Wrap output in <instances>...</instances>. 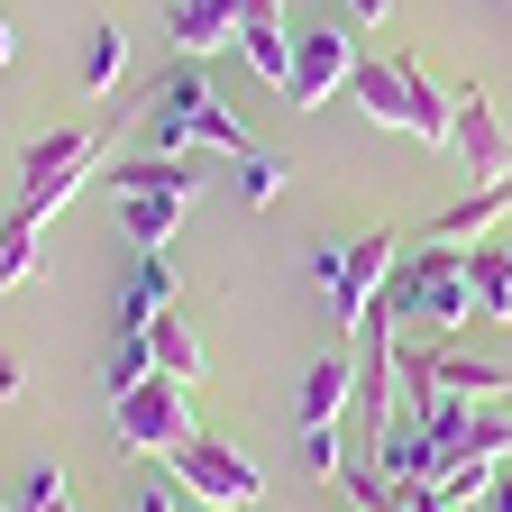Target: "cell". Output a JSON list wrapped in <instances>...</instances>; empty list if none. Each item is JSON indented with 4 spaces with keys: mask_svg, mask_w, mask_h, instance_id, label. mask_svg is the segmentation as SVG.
<instances>
[{
    "mask_svg": "<svg viewBox=\"0 0 512 512\" xmlns=\"http://www.w3.org/2000/svg\"><path fill=\"white\" fill-rule=\"evenodd\" d=\"M375 320L394 339H439V330L485 320L476 311V284H467V247H439V238L403 247V266L384 275V293H375Z\"/></svg>",
    "mask_w": 512,
    "mask_h": 512,
    "instance_id": "6da1fadb",
    "label": "cell"
},
{
    "mask_svg": "<svg viewBox=\"0 0 512 512\" xmlns=\"http://www.w3.org/2000/svg\"><path fill=\"white\" fill-rule=\"evenodd\" d=\"M138 128H147V156H192V147H211V156H256L247 119H238L202 74H192V64H174V74H156V83H147Z\"/></svg>",
    "mask_w": 512,
    "mask_h": 512,
    "instance_id": "7a4b0ae2",
    "label": "cell"
},
{
    "mask_svg": "<svg viewBox=\"0 0 512 512\" xmlns=\"http://www.w3.org/2000/svg\"><path fill=\"white\" fill-rule=\"evenodd\" d=\"M348 101H357L375 128H403V138H421V147H448V138H458L448 83L430 74L421 55H357V74H348Z\"/></svg>",
    "mask_w": 512,
    "mask_h": 512,
    "instance_id": "3957f363",
    "label": "cell"
},
{
    "mask_svg": "<svg viewBox=\"0 0 512 512\" xmlns=\"http://www.w3.org/2000/svg\"><path fill=\"white\" fill-rule=\"evenodd\" d=\"M110 202H119L128 247H138V256H165L174 229H183V211L202 202V165H192V156H138V165L110 174Z\"/></svg>",
    "mask_w": 512,
    "mask_h": 512,
    "instance_id": "277c9868",
    "label": "cell"
},
{
    "mask_svg": "<svg viewBox=\"0 0 512 512\" xmlns=\"http://www.w3.org/2000/svg\"><path fill=\"white\" fill-rule=\"evenodd\" d=\"M394 266H403L394 229H366V238H348V247H311V284L330 293V311H339L348 339L375 320V293H384V275H394Z\"/></svg>",
    "mask_w": 512,
    "mask_h": 512,
    "instance_id": "5b68a950",
    "label": "cell"
},
{
    "mask_svg": "<svg viewBox=\"0 0 512 512\" xmlns=\"http://www.w3.org/2000/svg\"><path fill=\"white\" fill-rule=\"evenodd\" d=\"M101 147H110L101 128H46V138H28V156H19V183H28V192H19V220H37V229H46V220H55V211L92 183Z\"/></svg>",
    "mask_w": 512,
    "mask_h": 512,
    "instance_id": "8992f818",
    "label": "cell"
},
{
    "mask_svg": "<svg viewBox=\"0 0 512 512\" xmlns=\"http://www.w3.org/2000/svg\"><path fill=\"white\" fill-rule=\"evenodd\" d=\"M110 421H119V439L138 448V458H165V467H174L183 439H202L192 430V384H174V375H147L138 394H119Z\"/></svg>",
    "mask_w": 512,
    "mask_h": 512,
    "instance_id": "52a82bcc",
    "label": "cell"
},
{
    "mask_svg": "<svg viewBox=\"0 0 512 512\" xmlns=\"http://www.w3.org/2000/svg\"><path fill=\"white\" fill-rule=\"evenodd\" d=\"M357 74V19H293V110H320Z\"/></svg>",
    "mask_w": 512,
    "mask_h": 512,
    "instance_id": "ba28073f",
    "label": "cell"
},
{
    "mask_svg": "<svg viewBox=\"0 0 512 512\" xmlns=\"http://www.w3.org/2000/svg\"><path fill=\"white\" fill-rule=\"evenodd\" d=\"M174 485H183L192 503H211V512H247L256 494H266V476H256L229 439H183V448H174Z\"/></svg>",
    "mask_w": 512,
    "mask_h": 512,
    "instance_id": "9c48e42d",
    "label": "cell"
},
{
    "mask_svg": "<svg viewBox=\"0 0 512 512\" xmlns=\"http://www.w3.org/2000/svg\"><path fill=\"white\" fill-rule=\"evenodd\" d=\"M448 110H458V138H448V147L467 156V174H476V183H503V174H512V138H503L485 83H448Z\"/></svg>",
    "mask_w": 512,
    "mask_h": 512,
    "instance_id": "30bf717a",
    "label": "cell"
},
{
    "mask_svg": "<svg viewBox=\"0 0 512 512\" xmlns=\"http://www.w3.org/2000/svg\"><path fill=\"white\" fill-rule=\"evenodd\" d=\"M238 55L275 92H293V10H284V0H247V10H238Z\"/></svg>",
    "mask_w": 512,
    "mask_h": 512,
    "instance_id": "8fae6325",
    "label": "cell"
},
{
    "mask_svg": "<svg viewBox=\"0 0 512 512\" xmlns=\"http://www.w3.org/2000/svg\"><path fill=\"white\" fill-rule=\"evenodd\" d=\"M503 220H512V174H503V183H476V192H458V202H448V211L430 220V238H439V247H485Z\"/></svg>",
    "mask_w": 512,
    "mask_h": 512,
    "instance_id": "7c38bea8",
    "label": "cell"
},
{
    "mask_svg": "<svg viewBox=\"0 0 512 512\" xmlns=\"http://www.w3.org/2000/svg\"><path fill=\"white\" fill-rule=\"evenodd\" d=\"M238 10H247V0H174V10H165L174 55L192 64V55H220V46H238Z\"/></svg>",
    "mask_w": 512,
    "mask_h": 512,
    "instance_id": "4fadbf2b",
    "label": "cell"
},
{
    "mask_svg": "<svg viewBox=\"0 0 512 512\" xmlns=\"http://www.w3.org/2000/svg\"><path fill=\"white\" fill-rule=\"evenodd\" d=\"M302 430H320V421H348L357 412V348H330V357H311V375H302Z\"/></svg>",
    "mask_w": 512,
    "mask_h": 512,
    "instance_id": "5bb4252c",
    "label": "cell"
},
{
    "mask_svg": "<svg viewBox=\"0 0 512 512\" xmlns=\"http://www.w3.org/2000/svg\"><path fill=\"white\" fill-rule=\"evenodd\" d=\"M375 467L394 476V485H439V467H448V458H439V439L403 412V421H384V430H375Z\"/></svg>",
    "mask_w": 512,
    "mask_h": 512,
    "instance_id": "9a60e30c",
    "label": "cell"
},
{
    "mask_svg": "<svg viewBox=\"0 0 512 512\" xmlns=\"http://www.w3.org/2000/svg\"><path fill=\"white\" fill-rule=\"evenodd\" d=\"M174 293H183L174 256H138V275H128V293H119V330H147V320H165Z\"/></svg>",
    "mask_w": 512,
    "mask_h": 512,
    "instance_id": "2e32d148",
    "label": "cell"
},
{
    "mask_svg": "<svg viewBox=\"0 0 512 512\" xmlns=\"http://www.w3.org/2000/svg\"><path fill=\"white\" fill-rule=\"evenodd\" d=\"M467 284H476V311L512 330V247H494V238L467 247Z\"/></svg>",
    "mask_w": 512,
    "mask_h": 512,
    "instance_id": "e0dca14e",
    "label": "cell"
},
{
    "mask_svg": "<svg viewBox=\"0 0 512 512\" xmlns=\"http://www.w3.org/2000/svg\"><path fill=\"white\" fill-rule=\"evenodd\" d=\"M147 375H156V339H147V330H110V357H101V394L119 403V394H138Z\"/></svg>",
    "mask_w": 512,
    "mask_h": 512,
    "instance_id": "ac0fdd59",
    "label": "cell"
},
{
    "mask_svg": "<svg viewBox=\"0 0 512 512\" xmlns=\"http://www.w3.org/2000/svg\"><path fill=\"white\" fill-rule=\"evenodd\" d=\"M147 339H156V375H174V384H202V339L183 330V311H165V320H147Z\"/></svg>",
    "mask_w": 512,
    "mask_h": 512,
    "instance_id": "d6986e66",
    "label": "cell"
},
{
    "mask_svg": "<svg viewBox=\"0 0 512 512\" xmlns=\"http://www.w3.org/2000/svg\"><path fill=\"white\" fill-rule=\"evenodd\" d=\"M119 74H128V37H119V28H110V19H101V28H92V37H83V92H92V101H101V92H110V83H119Z\"/></svg>",
    "mask_w": 512,
    "mask_h": 512,
    "instance_id": "ffe728a7",
    "label": "cell"
},
{
    "mask_svg": "<svg viewBox=\"0 0 512 512\" xmlns=\"http://www.w3.org/2000/svg\"><path fill=\"white\" fill-rule=\"evenodd\" d=\"M284 183H293L284 156H266V147L238 156V202H247V211H275V202H284Z\"/></svg>",
    "mask_w": 512,
    "mask_h": 512,
    "instance_id": "44dd1931",
    "label": "cell"
},
{
    "mask_svg": "<svg viewBox=\"0 0 512 512\" xmlns=\"http://www.w3.org/2000/svg\"><path fill=\"white\" fill-rule=\"evenodd\" d=\"M10 512H74V494H64V467H28L19 494H10Z\"/></svg>",
    "mask_w": 512,
    "mask_h": 512,
    "instance_id": "7402d4cb",
    "label": "cell"
},
{
    "mask_svg": "<svg viewBox=\"0 0 512 512\" xmlns=\"http://www.w3.org/2000/svg\"><path fill=\"white\" fill-rule=\"evenodd\" d=\"M37 275V220L10 211V229H0V284H28Z\"/></svg>",
    "mask_w": 512,
    "mask_h": 512,
    "instance_id": "603a6c76",
    "label": "cell"
},
{
    "mask_svg": "<svg viewBox=\"0 0 512 512\" xmlns=\"http://www.w3.org/2000/svg\"><path fill=\"white\" fill-rule=\"evenodd\" d=\"M302 467H311V476H348V439H339V421L302 430Z\"/></svg>",
    "mask_w": 512,
    "mask_h": 512,
    "instance_id": "cb8c5ba5",
    "label": "cell"
},
{
    "mask_svg": "<svg viewBox=\"0 0 512 512\" xmlns=\"http://www.w3.org/2000/svg\"><path fill=\"white\" fill-rule=\"evenodd\" d=\"M119 512H202V503H192V494H183L174 476H156V485H138V494H128Z\"/></svg>",
    "mask_w": 512,
    "mask_h": 512,
    "instance_id": "d4e9b609",
    "label": "cell"
},
{
    "mask_svg": "<svg viewBox=\"0 0 512 512\" xmlns=\"http://www.w3.org/2000/svg\"><path fill=\"white\" fill-rule=\"evenodd\" d=\"M476 512H512V467H494V485L476 494Z\"/></svg>",
    "mask_w": 512,
    "mask_h": 512,
    "instance_id": "484cf974",
    "label": "cell"
},
{
    "mask_svg": "<svg viewBox=\"0 0 512 512\" xmlns=\"http://www.w3.org/2000/svg\"><path fill=\"white\" fill-rule=\"evenodd\" d=\"M348 19H357V28H375V19H394V0H348Z\"/></svg>",
    "mask_w": 512,
    "mask_h": 512,
    "instance_id": "4316f807",
    "label": "cell"
},
{
    "mask_svg": "<svg viewBox=\"0 0 512 512\" xmlns=\"http://www.w3.org/2000/svg\"><path fill=\"white\" fill-rule=\"evenodd\" d=\"M0 394H19V357H0Z\"/></svg>",
    "mask_w": 512,
    "mask_h": 512,
    "instance_id": "83f0119b",
    "label": "cell"
},
{
    "mask_svg": "<svg viewBox=\"0 0 512 512\" xmlns=\"http://www.w3.org/2000/svg\"><path fill=\"white\" fill-rule=\"evenodd\" d=\"M10 55H19V37H10V19H0V64H10Z\"/></svg>",
    "mask_w": 512,
    "mask_h": 512,
    "instance_id": "f1b7e54d",
    "label": "cell"
},
{
    "mask_svg": "<svg viewBox=\"0 0 512 512\" xmlns=\"http://www.w3.org/2000/svg\"><path fill=\"white\" fill-rule=\"evenodd\" d=\"M448 512H476V503H448Z\"/></svg>",
    "mask_w": 512,
    "mask_h": 512,
    "instance_id": "f546056e",
    "label": "cell"
}]
</instances>
